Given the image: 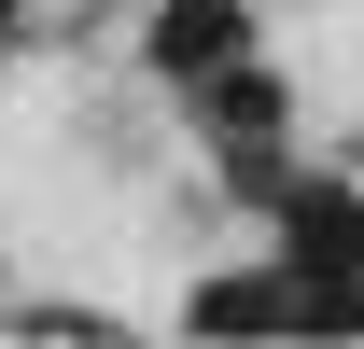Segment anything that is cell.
Segmentation results:
<instances>
[{
    "label": "cell",
    "mask_w": 364,
    "mask_h": 349,
    "mask_svg": "<svg viewBox=\"0 0 364 349\" xmlns=\"http://www.w3.org/2000/svg\"><path fill=\"white\" fill-rule=\"evenodd\" d=\"M140 43H154L168 84H210L225 56H252V14H238V0H154V28H140Z\"/></svg>",
    "instance_id": "6da1fadb"
},
{
    "label": "cell",
    "mask_w": 364,
    "mask_h": 349,
    "mask_svg": "<svg viewBox=\"0 0 364 349\" xmlns=\"http://www.w3.org/2000/svg\"><path fill=\"white\" fill-rule=\"evenodd\" d=\"M280 112H294V98H280V70H238V56L210 70V126H225V140H280Z\"/></svg>",
    "instance_id": "7a4b0ae2"
},
{
    "label": "cell",
    "mask_w": 364,
    "mask_h": 349,
    "mask_svg": "<svg viewBox=\"0 0 364 349\" xmlns=\"http://www.w3.org/2000/svg\"><path fill=\"white\" fill-rule=\"evenodd\" d=\"M14 14H28V0H0V28H14Z\"/></svg>",
    "instance_id": "277c9868"
},
{
    "label": "cell",
    "mask_w": 364,
    "mask_h": 349,
    "mask_svg": "<svg viewBox=\"0 0 364 349\" xmlns=\"http://www.w3.org/2000/svg\"><path fill=\"white\" fill-rule=\"evenodd\" d=\"M196 321H210V336H238V321H309V279H210Z\"/></svg>",
    "instance_id": "3957f363"
}]
</instances>
